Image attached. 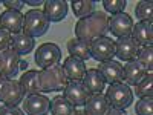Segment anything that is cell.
<instances>
[{
  "label": "cell",
  "instance_id": "1",
  "mask_svg": "<svg viewBox=\"0 0 153 115\" xmlns=\"http://www.w3.org/2000/svg\"><path fill=\"white\" fill-rule=\"evenodd\" d=\"M109 31V17L103 11H94L89 17L78 20L75 25L76 38L91 43L98 37H106Z\"/></svg>",
  "mask_w": 153,
  "mask_h": 115
},
{
  "label": "cell",
  "instance_id": "2",
  "mask_svg": "<svg viewBox=\"0 0 153 115\" xmlns=\"http://www.w3.org/2000/svg\"><path fill=\"white\" fill-rule=\"evenodd\" d=\"M69 80L65 74L63 66L54 65L51 68L38 71V84L42 92H54V91H65Z\"/></svg>",
  "mask_w": 153,
  "mask_h": 115
},
{
  "label": "cell",
  "instance_id": "3",
  "mask_svg": "<svg viewBox=\"0 0 153 115\" xmlns=\"http://www.w3.org/2000/svg\"><path fill=\"white\" fill-rule=\"evenodd\" d=\"M49 19L46 17V14L40 9H31L25 14L23 19V29L22 32H25L26 35L35 38V37H42L48 32L49 29Z\"/></svg>",
  "mask_w": 153,
  "mask_h": 115
},
{
  "label": "cell",
  "instance_id": "4",
  "mask_svg": "<svg viewBox=\"0 0 153 115\" xmlns=\"http://www.w3.org/2000/svg\"><path fill=\"white\" fill-rule=\"evenodd\" d=\"M106 100L109 106L117 109H127L133 103V91L126 83H113L109 84L106 91Z\"/></svg>",
  "mask_w": 153,
  "mask_h": 115
},
{
  "label": "cell",
  "instance_id": "5",
  "mask_svg": "<svg viewBox=\"0 0 153 115\" xmlns=\"http://www.w3.org/2000/svg\"><path fill=\"white\" fill-rule=\"evenodd\" d=\"M23 97L25 94L19 81L0 75V101L2 103L8 106H17L23 101Z\"/></svg>",
  "mask_w": 153,
  "mask_h": 115
},
{
  "label": "cell",
  "instance_id": "6",
  "mask_svg": "<svg viewBox=\"0 0 153 115\" xmlns=\"http://www.w3.org/2000/svg\"><path fill=\"white\" fill-rule=\"evenodd\" d=\"M34 60L37 63V66H40L42 69L58 65L61 60V49L55 43H43L37 48Z\"/></svg>",
  "mask_w": 153,
  "mask_h": 115
},
{
  "label": "cell",
  "instance_id": "7",
  "mask_svg": "<svg viewBox=\"0 0 153 115\" xmlns=\"http://www.w3.org/2000/svg\"><path fill=\"white\" fill-rule=\"evenodd\" d=\"M91 57L103 63L115 57V42L109 37H98L91 42Z\"/></svg>",
  "mask_w": 153,
  "mask_h": 115
},
{
  "label": "cell",
  "instance_id": "8",
  "mask_svg": "<svg viewBox=\"0 0 153 115\" xmlns=\"http://www.w3.org/2000/svg\"><path fill=\"white\" fill-rule=\"evenodd\" d=\"M132 29H133V20L129 14L120 12L109 19V31L118 38L123 37H132Z\"/></svg>",
  "mask_w": 153,
  "mask_h": 115
},
{
  "label": "cell",
  "instance_id": "9",
  "mask_svg": "<svg viewBox=\"0 0 153 115\" xmlns=\"http://www.w3.org/2000/svg\"><path fill=\"white\" fill-rule=\"evenodd\" d=\"M63 97L74 106H84L91 97V92L84 87L81 81H69L63 91Z\"/></svg>",
  "mask_w": 153,
  "mask_h": 115
},
{
  "label": "cell",
  "instance_id": "10",
  "mask_svg": "<svg viewBox=\"0 0 153 115\" xmlns=\"http://www.w3.org/2000/svg\"><path fill=\"white\" fill-rule=\"evenodd\" d=\"M139 45L132 37H123L115 42V55L123 61H132L138 57Z\"/></svg>",
  "mask_w": 153,
  "mask_h": 115
},
{
  "label": "cell",
  "instance_id": "11",
  "mask_svg": "<svg viewBox=\"0 0 153 115\" xmlns=\"http://www.w3.org/2000/svg\"><path fill=\"white\" fill-rule=\"evenodd\" d=\"M25 112L28 115H48L51 109V101L42 94L28 95L25 98Z\"/></svg>",
  "mask_w": 153,
  "mask_h": 115
},
{
  "label": "cell",
  "instance_id": "12",
  "mask_svg": "<svg viewBox=\"0 0 153 115\" xmlns=\"http://www.w3.org/2000/svg\"><path fill=\"white\" fill-rule=\"evenodd\" d=\"M23 19L25 16L20 11H3L0 14V28L8 31L11 35L12 34H19L23 29Z\"/></svg>",
  "mask_w": 153,
  "mask_h": 115
},
{
  "label": "cell",
  "instance_id": "13",
  "mask_svg": "<svg viewBox=\"0 0 153 115\" xmlns=\"http://www.w3.org/2000/svg\"><path fill=\"white\" fill-rule=\"evenodd\" d=\"M20 55L12 48H8L2 52V77L14 78L20 71Z\"/></svg>",
  "mask_w": 153,
  "mask_h": 115
},
{
  "label": "cell",
  "instance_id": "14",
  "mask_svg": "<svg viewBox=\"0 0 153 115\" xmlns=\"http://www.w3.org/2000/svg\"><path fill=\"white\" fill-rule=\"evenodd\" d=\"M98 71L101 72V75L104 77V80H106L109 84L123 83V80H124V74H123L121 63L115 61V60H109V61L100 63Z\"/></svg>",
  "mask_w": 153,
  "mask_h": 115
},
{
  "label": "cell",
  "instance_id": "15",
  "mask_svg": "<svg viewBox=\"0 0 153 115\" xmlns=\"http://www.w3.org/2000/svg\"><path fill=\"white\" fill-rule=\"evenodd\" d=\"M123 74H124V81L127 86H136L147 75V71L135 58L132 61H127V65L123 66Z\"/></svg>",
  "mask_w": 153,
  "mask_h": 115
},
{
  "label": "cell",
  "instance_id": "16",
  "mask_svg": "<svg viewBox=\"0 0 153 115\" xmlns=\"http://www.w3.org/2000/svg\"><path fill=\"white\" fill-rule=\"evenodd\" d=\"M63 69L69 81H81L86 74V65L84 61L75 57H68L63 63Z\"/></svg>",
  "mask_w": 153,
  "mask_h": 115
},
{
  "label": "cell",
  "instance_id": "17",
  "mask_svg": "<svg viewBox=\"0 0 153 115\" xmlns=\"http://www.w3.org/2000/svg\"><path fill=\"white\" fill-rule=\"evenodd\" d=\"M132 38L139 46H149L153 42V25L152 22H138L133 25Z\"/></svg>",
  "mask_w": 153,
  "mask_h": 115
},
{
  "label": "cell",
  "instance_id": "18",
  "mask_svg": "<svg viewBox=\"0 0 153 115\" xmlns=\"http://www.w3.org/2000/svg\"><path fill=\"white\" fill-rule=\"evenodd\" d=\"M81 83L84 84V87L92 95V94H101L104 91L106 80H104V77L101 75V72L98 69H87Z\"/></svg>",
  "mask_w": 153,
  "mask_h": 115
},
{
  "label": "cell",
  "instance_id": "19",
  "mask_svg": "<svg viewBox=\"0 0 153 115\" xmlns=\"http://www.w3.org/2000/svg\"><path fill=\"white\" fill-rule=\"evenodd\" d=\"M43 12L49 22H61L68 14V3L65 0H46Z\"/></svg>",
  "mask_w": 153,
  "mask_h": 115
},
{
  "label": "cell",
  "instance_id": "20",
  "mask_svg": "<svg viewBox=\"0 0 153 115\" xmlns=\"http://www.w3.org/2000/svg\"><path fill=\"white\" fill-rule=\"evenodd\" d=\"M35 42L34 38L26 35L25 32H19V34H12L11 37V48L16 51L19 55H26L34 49Z\"/></svg>",
  "mask_w": 153,
  "mask_h": 115
},
{
  "label": "cell",
  "instance_id": "21",
  "mask_svg": "<svg viewBox=\"0 0 153 115\" xmlns=\"http://www.w3.org/2000/svg\"><path fill=\"white\" fill-rule=\"evenodd\" d=\"M20 87L23 94L26 95H34V94H40V84H38V71L35 69H31V71H26L22 77H20Z\"/></svg>",
  "mask_w": 153,
  "mask_h": 115
},
{
  "label": "cell",
  "instance_id": "22",
  "mask_svg": "<svg viewBox=\"0 0 153 115\" xmlns=\"http://www.w3.org/2000/svg\"><path fill=\"white\" fill-rule=\"evenodd\" d=\"M84 106H86L84 111L87 112V115H104L107 109L110 108L103 94H92Z\"/></svg>",
  "mask_w": 153,
  "mask_h": 115
},
{
  "label": "cell",
  "instance_id": "23",
  "mask_svg": "<svg viewBox=\"0 0 153 115\" xmlns=\"http://www.w3.org/2000/svg\"><path fill=\"white\" fill-rule=\"evenodd\" d=\"M68 51L71 57H75V58H80L83 61L91 58V43L89 42H84V40H80V38H71L68 42Z\"/></svg>",
  "mask_w": 153,
  "mask_h": 115
},
{
  "label": "cell",
  "instance_id": "24",
  "mask_svg": "<svg viewBox=\"0 0 153 115\" xmlns=\"http://www.w3.org/2000/svg\"><path fill=\"white\" fill-rule=\"evenodd\" d=\"M49 111L52 115H75V106L71 105L63 95H58L51 101Z\"/></svg>",
  "mask_w": 153,
  "mask_h": 115
},
{
  "label": "cell",
  "instance_id": "25",
  "mask_svg": "<svg viewBox=\"0 0 153 115\" xmlns=\"http://www.w3.org/2000/svg\"><path fill=\"white\" fill-rule=\"evenodd\" d=\"M72 11L76 17L81 19H86L89 17L94 12V8H95V2L94 0H80V2H72Z\"/></svg>",
  "mask_w": 153,
  "mask_h": 115
},
{
  "label": "cell",
  "instance_id": "26",
  "mask_svg": "<svg viewBox=\"0 0 153 115\" xmlns=\"http://www.w3.org/2000/svg\"><path fill=\"white\" fill-rule=\"evenodd\" d=\"M153 94V75L152 72H147V75L135 86V95L139 98L152 97Z\"/></svg>",
  "mask_w": 153,
  "mask_h": 115
},
{
  "label": "cell",
  "instance_id": "27",
  "mask_svg": "<svg viewBox=\"0 0 153 115\" xmlns=\"http://www.w3.org/2000/svg\"><path fill=\"white\" fill-rule=\"evenodd\" d=\"M135 16L139 19V22H152L153 20V3L150 2H139L135 8Z\"/></svg>",
  "mask_w": 153,
  "mask_h": 115
},
{
  "label": "cell",
  "instance_id": "28",
  "mask_svg": "<svg viewBox=\"0 0 153 115\" xmlns=\"http://www.w3.org/2000/svg\"><path fill=\"white\" fill-rule=\"evenodd\" d=\"M136 60L146 68L147 72H152V69H153V48H152V45L143 46V49H139Z\"/></svg>",
  "mask_w": 153,
  "mask_h": 115
},
{
  "label": "cell",
  "instance_id": "29",
  "mask_svg": "<svg viewBox=\"0 0 153 115\" xmlns=\"http://www.w3.org/2000/svg\"><path fill=\"white\" fill-rule=\"evenodd\" d=\"M135 112L136 115H153V98L152 97L139 98V101L135 105Z\"/></svg>",
  "mask_w": 153,
  "mask_h": 115
},
{
  "label": "cell",
  "instance_id": "30",
  "mask_svg": "<svg viewBox=\"0 0 153 115\" xmlns=\"http://www.w3.org/2000/svg\"><path fill=\"white\" fill-rule=\"evenodd\" d=\"M127 2L126 0H103V6L107 12H110L112 16L120 14V12L124 11Z\"/></svg>",
  "mask_w": 153,
  "mask_h": 115
},
{
  "label": "cell",
  "instance_id": "31",
  "mask_svg": "<svg viewBox=\"0 0 153 115\" xmlns=\"http://www.w3.org/2000/svg\"><path fill=\"white\" fill-rule=\"evenodd\" d=\"M11 34L5 29L0 28V54L3 52V51H6L8 48H11Z\"/></svg>",
  "mask_w": 153,
  "mask_h": 115
},
{
  "label": "cell",
  "instance_id": "32",
  "mask_svg": "<svg viewBox=\"0 0 153 115\" xmlns=\"http://www.w3.org/2000/svg\"><path fill=\"white\" fill-rule=\"evenodd\" d=\"M0 115H25V112L17 106L3 105V106H0Z\"/></svg>",
  "mask_w": 153,
  "mask_h": 115
},
{
  "label": "cell",
  "instance_id": "33",
  "mask_svg": "<svg viewBox=\"0 0 153 115\" xmlns=\"http://www.w3.org/2000/svg\"><path fill=\"white\" fill-rule=\"evenodd\" d=\"M3 5H5L9 11H20V9L25 6V2H23V0H5Z\"/></svg>",
  "mask_w": 153,
  "mask_h": 115
},
{
  "label": "cell",
  "instance_id": "34",
  "mask_svg": "<svg viewBox=\"0 0 153 115\" xmlns=\"http://www.w3.org/2000/svg\"><path fill=\"white\" fill-rule=\"evenodd\" d=\"M104 115H127L123 109H117V108H109L107 112Z\"/></svg>",
  "mask_w": 153,
  "mask_h": 115
},
{
  "label": "cell",
  "instance_id": "35",
  "mask_svg": "<svg viewBox=\"0 0 153 115\" xmlns=\"http://www.w3.org/2000/svg\"><path fill=\"white\" fill-rule=\"evenodd\" d=\"M25 3L31 6H38V5H45V0H26Z\"/></svg>",
  "mask_w": 153,
  "mask_h": 115
},
{
  "label": "cell",
  "instance_id": "36",
  "mask_svg": "<svg viewBox=\"0 0 153 115\" xmlns=\"http://www.w3.org/2000/svg\"><path fill=\"white\" fill-rule=\"evenodd\" d=\"M26 68H28V61H26V60H20V69L25 71Z\"/></svg>",
  "mask_w": 153,
  "mask_h": 115
},
{
  "label": "cell",
  "instance_id": "37",
  "mask_svg": "<svg viewBox=\"0 0 153 115\" xmlns=\"http://www.w3.org/2000/svg\"><path fill=\"white\" fill-rule=\"evenodd\" d=\"M75 115H87L86 111H75Z\"/></svg>",
  "mask_w": 153,
  "mask_h": 115
},
{
  "label": "cell",
  "instance_id": "38",
  "mask_svg": "<svg viewBox=\"0 0 153 115\" xmlns=\"http://www.w3.org/2000/svg\"><path fill=\"white\" fill-rule=\"evenodd\" d=\"M0 75H2V54H0Z\"/></svg>",
  "mask_w": 153,
  "mask_h": 115
}]
</instances>
